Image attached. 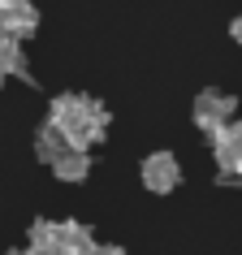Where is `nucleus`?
<instances>
[{
  "instance_id": "f257e3e1",
  "label": "nucleus",
  "mask_w": 242,
  "mask_h": 255,
  "mask_svg": "<svg viewBox=\"0 0 242 255\" xmlns=\"http://www.w3.org/2000/svg\"><path fill=\"white\" fill-rule=\"evenodd\" d=\"M52 126L61 130L65 147L87 151L91 143L104 138L108 113L95 104V100H87V95H56V100H52Z\"/></svg>"
},
{
  "instance_id": "f03ea898",
  "label": "nucleus",
  "mask_w": 242,
  "mask_h": 255,
  "mask_svg": "<svg viewBox=\"0 0 242 255\" xmlns=\"http://www.w3.org/2000/svg\"><path fill=\"white\" fill-rule=\"evenodd\" d=\"M212 147H216V169H221V177H242V121L212 130Z\"/></svg>"
},
{
  "instance_id": "7ed1b4c3",
  "label": "nucleus",
  "mask_w": 242,
  "mask_h": 255,
  "mask_svg": "<svg viewBox=\"0 0 242 255\" xmlns=\"http://www.w3.org/2000/svg\"><path fill=\"white\" fill-rule=\"evenodd\" d=\"M234 117V95H225V91H203L199 95V104H195V126L199 130H221L225 121Z\"/></svg>"
},
{
  "instance_id": "20e7f679",
  "label": "nucleus",
  "mask_w": 242,
  "mask_h": 255,
  "mask_svg": "<svg viewBox=\"0 0 242 255\" xmlns=\"http://www.w3.org/2000/svg\"><path fill=\"white\" fill-rule=\"evenodd\" d=\"M143 182H147V190H156V195H169V190L182 182L177 156H169V151H156V156H147V160H143Z\"/></svg>"
},
{
  "instance_id": "39448f33",
  "label": "nucleus",
  "mask_w": 242,
  "mask_h": 255,
  "mask_svg": "<svg viewBox=\"0 0 242 255\" xmlns=\"http://www.w3.org/2000/svg\"><path fill=\"white\" fill-rule=\"evenodd\" d=\"M35 26H39V13L30 9V0H0V30H4V35L22 39V35H30Z\"/></svg>"
},
{
  "instance_id": "423d86ee",
  "label": "nucleus",
  "mask_w": 242,
  "mask_h": 255,
  "mask_svg": "<svg viewBox=\"0 0 242 255\" xmlns=\"http://www.w3.org/2000/svg\"><path fill=\"white\" fill-rule=\"evenodd\" d=\"M100 242L91 238V229L78 221H61L56 225V255H95Z\"/></svg>"
},
{
  "instance_id": "0eeeda50",
  "label": "nucleus",
  "mask_w": 242,
  "mask_h": 255,
  "mask_svg": "<svg viewBox=\"0 0 242 255\" xmlns=\"http://www.w3.org/2000/svg\"><path fill=\"white\" fill-rule=\"evenodd\" d=\"M52 173L61 177V182H82V177L91 173V160H87V151L65 147V151H61V156L52 160Z\"/></svg>"
},
{
  "instance_id": "6e6552de",
  "label": "nucleus",
  "mask_w": 242,
  "mask_h": 255,
  "mask_svg": "<svg viewBox=\"0 0 242 255\" xmlns=\"http://www.w3.org/2000/svg\"><path fill=\"white\" fill-rule=\"evenodd\" d=\"M0 74H26V56H22L17 39L4 30H0Z\"/></svg>"
},
{
  "instance_id": "1a4fd4ad",
  "label": "nucleus",
  "mask_w": 242,
  "mask_h": 255,
  "mask_svg": "<svg viewBox=\"0 0 242 255\" xmlns=\"http://www.w3.org/2000/svg\"><path fill=\"white\" fill-rule=\"evenodd\" d=\"M35 255H56V221H35L30 225V247Z\"/></svg>"
},
{
  "instance_id": "9d476101",
  "label": "nucleus",
  "mask_w": 242,
  "mask_h": 255,
  "mask_svg": "<svg viewBox=\"0 0 242 255\" xmlns=\"http://www.w3.org/2000/svg\"><path fill=\"white\" fill-rule=\"evenodd\" d=\"M61 151H65V138H61V130H56L52 121H48V126H43V130H39V143H35V156H39V160H48V164H52L56 156H61Z\"/></svg>"
},
{
  "instance_id": "9b49d317",
  "label": "nucleus",
  "mask_w": 242,
  "mask_h": 255,
  "mask_svg": "<svg viewBox=\"0 0 242 255\" xmlns=\"http://www.w3.org/2000/svg\"><path fill=\"white\" fill-rule=\"evenodd\" d=\"M229 35H234V39H238V43H242V13H238V17H234V26H229Z\"/></svg>"
},
{
  "instance_id": "f8f14e48",
  "label": "nucleus",
  "mask_w": 242,
  "mask_h": 255,
  "mask_svg": "<svg viewBox=\"0 0 242 255\" xmlns=\"http://www.w3.org/2000/svg\"><path fill=\"white\" fill-rule=\"evenodd\" d=\"M95 255H125L121 247H95Z\"/></svg>"
},
{
  "instance_id": "ddd939ff",
  "label": "nucleus",
  "mask_w": 242,
  "mask_h": 255,
  "mask_svg": "<svg viewBox=\"0 0 242 255\" xmlns=\"http://www.w3.org/2000/svg\"><path fill=\"white\" fill-rule=\"evenodd\" d=\"M4 255H22V251H4Z\"/></svg>"
}]
</instances>
